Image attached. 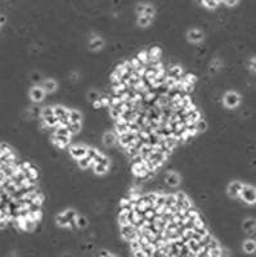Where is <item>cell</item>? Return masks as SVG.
I'll use <instances>...</instances> for the list:
<instances>
[{"instance_id": "94428289", "label": "cell", "mask_w": 256, "mask_h": 257, "mask_svg": "<svg viewBox=\"0 0 256 257\" xmlns=\"http://www.w3.org/2000/svg\"><path fill=\"white\" fill-rule=\"evenodd\" d=\"M133 256H135V257H145V255H144V252H143V249L135 251V252H133Z\"/></svg>"}, {"instance_id": "8992f818", "label": "cell", "mask_w": 256, "mask_h": 257, "mask_svg": "<svg viewBox=\"0 0 256 257\" xmlns=\"http://www.w3.org/2000/svg\"><path fill=\"white\" fill-rule=\"evenodd\" d=\"M102 143L106 147H113L117 143V134L111 133V131L104 133L103 134V138H102Z\"/></svg>"}, {"instance_id": "8fae6325", "label": "cell", "mask_w": 256, "mask_h": 257, "mask_svg": "<svg viewBox=\"0 0 256 257\" xmlns=\"http://www.w3.org/2000/svg\"><path fill=\"white\" fill-rule=\"evenodd\" d=\"M91 161H93V158L85 156V157H83V158H80V160H77V166H79L80 170H86V168L90 166Z\"/></svg>"}, {"instance_id": "9a60e30c", "label": "cell", "mask_w": 256, "mask_h": 257, "mask_svg": "<svg viewBox=\"0 0 256 257\" xmlns=\"http://www.w3.org/2000/svg\"><path fill=\"white\" fill-rule=\"evenodd\" d=\"M67 129H68L71 135H77L83 127H81V122H77V123H70L67 126Z\"/></svg>"}, {"instance_id": "52a82bcc", "label": "cell", "mask_w": 256, "mask_h": 257, "mask_svg": "<svg viewBox=\"0 0 256 257\" xmlns=\"http://www.w3.org/2000/svg\"><path fill=\"white\" fill-rule=\"evenodd\" d=\"M188 39L193 42H198V41H202L203 40V32L202 31H198V30H189L188 31Z\"/></svg>"}, {"instance_id": "277c9868", "label": "cell", "mask_w": 256, "mask_h": 257, "mask_svg": "<svg viewBox=\"0 0 256 257\" xmlns=\"http://www.w3.org/2000/svg\"><path fill=\"white\" fill-rule=\"evenodd\" d=\"M180 181H182V179L176 172L171 171V172L165 174V184L169 185V187H178Z\"/></svg>"}, {"instance_id": "7402d4cb", "label": "cell", "mask_w": 256, "mask_h": 257, "mask_svg": "<svg viewBox=\"0 0 256 257\" xmlns=\"http://www.w3.org/2000/svg\"><path fill=\"white\" fill-rule=\"evenodd\" d=\"M117 222L118 225H126L129 224V220H128V212H118L117 215Z\"/></svg>"}, {"instance_id": "cb8c5ba5", "label": "cell", "mask_w": 256, "mask_h": 257, "mask_svg": "<svg viewBox=\"0 0 256 257\" xmlns=\"http://www.w3.org/2000/svg\"><path fill=\"white\" fill-rule=\"evenodd\" d=\"M53 138H56L59 143H62L64 147L66 145H68L70 143H71V136H64V135H57V134H54V135H52Z\"/></svg>"}, {"instance_id": "681fc988", "label": "cell", "mask_w": 256, "mask_h": 257, "mask_svg": "<svg viewBox=\"0 0 256 257\" xmlns=\"http://www.w3.org/2000/svg\"><path fill=\"white\" fill-rule=\"evenodd\" d=\"M194 87H196V85H193V84H184V91H186L188 95H190L194 91Z\"/></svg>"}, {"instance_id": "ac0fdd59", "label": "cell", "mask_w": 256, "mask_h": 257, "mask_svg": "<svg viewBox=\"0 0 256 257\" xmlns=\"http://www.w3.org/2000/svg\"><path fill=\"white\" fill-rule=\"evenodd\" d=\"M50 116H54V108H53V107L48 106V107L41 108L40 117H43V118H48V117H50Z\"/></svg>"}, {"instance_id": "db71d44e", "label": "cell", "mask_w": 256, "mask_h": 257, "mask_svg": "<svg viewBox=\"0 0 256 257\" xmlns=\"http://www.w3.org/2000/svg\"><path fill=\"white\" fill-rule=\"evenodd\" d=\"M190 207H193V203H192V201H190L188 197H187V198L183 201V208L184 210H188V208H190Z\"/></svg>"}, {"instance_id": "484cf974", "label": "cell", "mask_w": 256, "mask_h": 257, "mask_svg": "<svg viewBox=\"0 0 256 257\" xmlns=\"http://www.w3.org/2000/svg\"><path fill=\"white\" fill-rule=\"evenodd\" d=\"M77 225H79V228H81V229L88 228V226H89V220H88V217H85V216H79V217H77Z\"/></svg>"}, {"instance_id": "f5cc1de1", "label": "cell", "mask_w": 256, "mask_h": 257, "mask_svg": "<svg viewBox=\"0 0 256 257\" xmlns=\"http://www.w3.org/2000/svg\"><path fill=\"white\" fill-rule=\"evenodd\" d=\"M209 247H210V249L220 247V243H219V240H217V239H215V238H211V240L209 242Z\"/></svg>"}, {"instance_id": "4316f807", "label": "cell", "mask_w": 256, "mask_h": 257, "mask_svg": "<svg viewBox=\"0 0 256 257\" xmlns=\"http://www.w3.org/2000/svg\"><path fill=\"white\" fill-rule=\"evenodd\" d=\"M45 122H46V126H56V125L59 123V117L57 116H50L48 118H44Z\"/></svg>"}, {"instance_id": "f907efd6", "label": "cell", "mask_w": 256, "mask_h": 257, "mask_svg": "<svg viewBox=\"0 0 256 257\" xmlns=\"http://www.w3.org/2000/svg\"><path fill=\"white\" fill-rule=\"evenodd\" d=\"M0 148H2V149H0V156H2V154H7V153L12 152V150H10V147L8 144H5V143H2Z\"/></svg>"}, {"instance_id": "d590c367", "label": "cell", "mask_w": 256, "mask_h": 257, "mask_svg": "<svg viewBox=\"0 0 256 257\" xmlns=\"http://www.w3.org/2000/svg\"><path fill=\"white\" fill-rule=\"evenodd\" d=\"M165 201H166V194H165V193L159 194V197H157V199H156V202H155V205L162 207V206H165Z\"/></svg>"}, {"instance_id": "3957f363", "label": "cell", "mask_w": 256, "mask_h": 257, "mask_svg": "<svg viewBox=\"0 0 256 257\" xmlns=\"http://www.w3.org/2000/svg\"><path fill=\"white\" fill-rule=\"evenodd\" d=\"M86 148H88V145H84V144H73L72 147L70 148V154L71 157L73 158V160H80V158H83L86 156Z\"/></svg>"}, {"instance_id": "ffe728a7", "label": "cell", "mask_w": 256, "mask_h": 257, "mask_svg": "<svg viewBox=\"0 0 256 257\" xmlns=\"http://www.w3.org/2000/svg\"><path fill=\"white\" fill-rule=\"evenodd\" d=\"M196 129H197L198 133H205V131L207 130V122L203 120V117L200 118L198 121L196 122Z\"/></svg>"}, {"instance_id": "d6986e66", "label": "cell", "mask_w": 256, "mask_h": 257, "mask_svg": "<svg viewBox=\"0 0 256 257\" xmlns=\"http://www.w3.org/2000/svg\"><path fill=\"white\" fill-rule=\"evenodd\" d=\"M153 21V17H145V15H142V17L138 18L137 23L140 26V27H147L151 25V22Z\"/></svg>"}, {"instance_id": "e575fe53", "label": "cell", "mask_w": 256, "mask_h": 257, "mask_svg": "<svg viewBox=\"0 0 256 257\" xmlns=\"http://www.w3.org/2000/svg\"><path fill=\"white\" fill-rule=\"evenodd\" d=\"M189 252H190V248L188 247V244L186 243V244H183L182 247H180V252H179V256H180V257H188Z\"/></svg>"}, {"instance_id": "816d5d0a", "label": "cell", "mask_w": 256, "mask_h": 257, "mask_svg": "<svg viewBox=\"0 0 256 257\" xmlns=\"http://www.w3.org/2000/svg\"><path fill=\"white\" fill-rule=\"evenodd\" d=\"M144 9H145V5L144 4H138L137 8H135V12H137V14L139 15V17H142V15L144 14Z\"/></svg>"}, {"instance_id": "f546056e", "label": "cell", "mask_w": 256, "mask_h": 257, "mask_svg": "<svg viewBox=\"0 0 256 257\" xmlns=\"http://www.w3.org/2000/svg\"><path fill=\"white\" fill-rule=\"evenodd\" d=\"M98 153H99V149L95 148V147H89L88 145V148H86V156L90 157V158H94Z\"/></svg>"}, {"instance_id": "11a10c76", "label": "cell", "mask_w": 256, "mask_h": 257, "mask_svg": "<svg viewBox=\"0 0 256 257\" xmlns=\"http://www.w3.org/2000/svg\"><path fill=\"white\" fill-rule=\"evenodd\" d=\"M40 80H41V75L39 72H34L31 75V81H32V83H39Z\"/></svg>"}, {"instance_id": "ba28073f", "label": "cell", "mask_w": 256, "mask_h": 257, "mask_svg": "<svg viewBox=\"0 0 256 257\" xmlns=\"http://www.w3.org/2000/svg\"><path fill=\"white\" fill-rule=\"evenodd\" d=\"M135 232V226L131 225V224H126V225H120V235H121V239H124L126 235H129L130 233Z\"/></svg>"}, {"instance_id": "60d3db41", "label": "cell", "mask_w": 256, "mask_h": 257, "mask_svg": "<svg viewBox=\"0 0 256 257\" xmlns=\"http://www.w3.org/2000/svg\"><path fill=\"white\" fill-rule=\"evenodd\" d=\"M187 131H188L190 135H193V136H196V135L198 134L197 129H196V123H188L187 125Z\"/></svg>"}, {"instance_id": "9c48e42d", "label": "cell", "mask_w": 256, "mask_h": 257, "mask_svg": "<svg viewBox=\"0 0 256 257\" xmlns=\"http://www.w3.org/2000/svg\"><path fill=\"white\" fill-rule=\"evenodd\" d=\"M56 221H57V225L61 226V228H68L70 229V220L64 216V214H58L56 216Z\"/></svg>"}, {"instance_id": "680465c9", "label": "cell", "mask_w": 256, "mask_h": 257, "mask_svg": "<svg viewBox=\"0 0 256 257\" xmlns=\"http://www.w3.org/2000/svg\"><path fill=\"white\" fill-rule=\"evenodd\" d=\"M98 255L102 256V257H107V256H113L110 251H107V249H101L99 252H98Z\"/></svg>"}, {"instance_id": "d4e9b609", "label": "cell", "mask_w": 256, "mask_h": 257, "mask_svg": "<svg viewBox=\"0 0 256 257\" xmlns=\"http://www.w3.org/2000/svg\"><path fill=\"white\" fill-rule=\"evenodd\" d=\"M202 4H203L207 9H216L217 7H219L220 2H217V0H203Z\"/></svg>"}, {"instance_id": "603a6c76", "label": "cell", "mask_w": 256, "mask_h": 257, "mask_svg": "<svg viewBox=\"0 0 256 257\" xmlns=\"http://www.w3.org/2000/svg\"><path fill=\"white\" fill-rule=\"evenodd\" d=\"M148 54L151 56V58H157V59H160V58H161V54H162V50H161L159 46H152V48L149 49Z\"/></svg>"}, {"instance_id": "6da1fadb", "label": "cell", "mask_w": 256, "mask_h": 257, "mask_svg": "<svg viewBox=\"0 0 256 257\" xmlns=\"http://www.w3.org/2000/svg\"><path fill=\"white\" fill-rule=\"evenodd\" d=\"M239 199L243 201L246 205H255L256 202V190L254 187L247 184H243V187L239 192Z\"/></svg>"}, {"instance_id": "7bdbcfd3", "label": "cell", "mask_w": 256, "mask_h": 257, "mask_svg": "<svg viewBox=\"0 0 256 257\" xmlns=\"http://www.w3.org/2000/svg\"><path fill=\"white\" fill-rule=\"evenodd\" d=\"M147 195H148V198H149V202H151V205L152 206H155V202L157 199V197H159V193L156 192H149V193H147Z\"/></svg>"}, {"instance_id": "5b68a950", "label": "cell", "mask_w": 256, "mask_h": 257, "mask_svg": "<svg viewBox=\"0 0 256 257\" xmlns=\"http://www.w3.org/2000/svg\"><path fill=\"white\" fill-rule=\"evenodd\" d=\"M44 95H45V91L43 90L41 87L35 86L30 90V98H31V100L35 102V103H40L43 99H44Z\"/></svg>"}, {"instance_id": "ab89813d", "label": "cell", "mask_w": 256, "mask_h": 257, "mask_svg": "<svg viewBox=\"0 0 256 257\" xmlns=\"http://www.w3.org/2000/svg\"><path fill=\"white\" fill-rule=\"evenodd\" d=\"M137 218H138V216H137V214L131 210V211H129L128 212V220H129V224H131V225H134V222L137 221Z\"/></svg>"}, {"instance_id": "4fadbf2b", "label": "cell", "mask_w": 256, "mask_h": 257, "mask_svg": "<svg viewBox=\"0 0 256 257\" xmlns=\"http://www.w3.org/2000/svg\"><path fill=\"white\" fill-rule=\"evenodd\" d=\"M81 120H83L81 113L79 111H75V109H71V112H70V122L71 123H77V122H81Z\"/></svg>"}, {"instance_id": "4dcf8cb0", "label": "cell", "mask_w": 256, "mask_h": 257, "mask_svg": "<svg viewBox=\"0 0 256 257\" xmlns=\"http://www.w3.org/2000/svg\"><path fill=\"white\" fill-rule=\"evenodd\" d=\"M255 224H256V222H255V218L248 217L247 220L242 224V228H243V230H247V229H250V228H254Z\"/></svg>"}, {"instance_id": "03108f58", "label": "cell", "mask_w": 256, "mask_h": 257, "mask_svg": "<svg viewBox=\"0 0 256 257\" xmlns=\"http://www.w3.org/2000/svg\"><path fill=\"white\" fill-rule=\"evenodd\" d=\"M5 21H7V18H5L4 15H2V17H0V22H2V26L4 25V22H5Z\"/></svg>"}, {"instance_id": "2e32d148", "label": "cell", "mask_w": 256, "mask_h": 257, "mask_svg": "<svg viewBox=\"0 0 256 257\" xmlns=\"http://www.w3.org/2000/svg\"><path fill=\"white\" fill-rule=\"evenodd\" d=\"M94 174L95 175H104L108 172V167L104 166V165H102V163H95L94 165Z\"/></svg>"}, {"instance_id": "f35d334b", "label": "cell", "mask_w": 256, "mask_h": 257, "mask_svg": "<svg viewBox=\"0 0 256 257\" xmlns=\"http://www.w3.org/2000/svg\"><path fill=\"white\" fill-rule=\"evenodd\" d=\"M130 162H131V165H142V163L144 162V160H143V157H142V154L139 153V154L133 157L131 160H130Z\"/></svg>"}, {"instance_id": "8d00e7d4", "label": "cell", "mask_w": 256, "mask_h": 257, "mask_svg": "<svg viewBox=\"0 0 256 257\" xmlns=\"http://www.w3.org/2000/svg\"><path fill=\"white\" fill-rule=\"evenodd\" d=\"M108 116H110V118H112L113 121H116V120H118L120 118V112L118 111H116V109H113V108H110V111H108Z\"/></svg>"}, {"instance_id": "e0dca14e", "label": "cell", "mask_w": 256, "mask_h": 257, "mask_svg": "<svg viewBox=\"0 0 256 257\" xmlns=\"http://www.w3.org/2000/svg\"><path fill=\"white\" fill-rule=\"evenodd\" d=\"M53 108H54V116L57 117H62L70 112V109H66L63 106H54Z\"/></svg>"}, {"instance_id": "91938a15", "label": "cell", "mask_w": 256, "mask_h": 257, "mask_svg": "<svg viewBox=\"0 0 256 257\" xmlns=\"http://www.w3.org/2000/svg\"><path fill=\"white\" fill-rule=\"evenodd\" d=\"M175 197H176V199H180V201H184L187 198V194L184 193V192H178L175 193Z\"/></svg>"}, {"instance_id": "7c38bea8", "label": "cell", "mask_w": 256, "mask_h": 257, "mask_svg": "<svg viewBox=\"0 0 256 257\" xmlns=\"http://www.w3.org/2000/svg\"><path fill=\"white\" fill-rule=\"evenodd\" d=\"M256 249V244H255V240L251 239H247L246 242L243 243V251L246 253H254Z\"/></svg>"}, {"instance_id": "6125c7cd", "label": "cell", "mask_w": 256, "mask_h": 257, "mask_svg": "<svg viewBox=\"0 0 256 257\" xmlns=\"http://www.w3.org/2000/svg\"><path fill=\"white\" fill-rule=\"evenodd\" d=\"M93 108H94V109H101V108H103V106H102V103L99 102V99L95 100V102H93Z\"/></svg>"}, {"instance_id": "7dc6e473", "label": "cell", "mask_w": 256, "mask_h": 257, "mask_svg": "<svg viewBox=\"0 0 256 257\" xmlns=\"http://www.w3.org/2000/svg\"><path fill=\"white\" fill-rule=\"evenodd\" d=\"M27 208H29V211L30 212H37V211H40L41 210V206L40 205H37L36 202H32V203L27 207Z\"/></svg>"}, {"instance_id": "5bb4252c", "label": "cell", "mask_w": 256, "mask_h": 257, "mask_svg": "<svg viewBox=\"0 0 256 257\" xmlns=\"http://www.w3.org/2000/svg\"><path fill=\"white\" fill-rule=\"evenodd\" d=\"M102 48H103V40L101 37H97V39H93L90 41V45H89L90 50H99Z\"/></svg>"}, {"instance_id": "c3c4849f", "label": "cell", "mask_w": 256, "mask_h": 257, "mask_svg": "<svg viewBox=\"0 0 256 257\" xmlns=\"http://www.w3.org/2000/svg\"><path fill=\"white\" fill-rule=\"evenodd\" d=\"M220 256H221V248L220 247L210 249V257H220Z\"/></svg>"}, {"instance_id": "30bf717a", "label": "cell", "mask_w": 256, "mask_h": 257, "mask_svg": "<svg viewBox=\"0 0 256 257\" xmlns=\"http://www.w3.org/2000/svg\"><path fill=\"white\" fill-rule=\"evenodd\" d=\"M44 91H46L48 94H52V93H54L57 90V87H58V85H57V83L56 81H53V80H46V81H44Z\"/></svg>"}, {"instance_id": "be15d7a7", "label": "cell", "mask_w": 256, "mask_h": 257, "mask_svg": "<svg viewBox=\"0 0 256 257\" xmlns=\"http://www.w3.org/2000/svg\"><path fill=\"white\" fill-rule=\"evenodd\" d=\"M192 239H194L196 242H200V240L202 239V237H201V235H200L198 233H196V232L193 230V235H192Z\"/></svg>"}, {"instance_id": "ee69618b", "label": "cell", "mask_w": 256, "mask_h": 257, "mask_svg": "<svg viewBox=\"0 0 256 257\" xmlns=\"http://www.w3.org/2000/svg\"><path fill=\"white\" fill-rule=\"evenodd\" d=\"M88 99L93 103V102H95V100H98L99 99V93L98 91H90L89 94H88Z\"/></svg>"}, {"instance_id": "b9f144b4", "label": "cell", "mask_w": 256, "mask_h": 257, "mask_svg": "<svg viewBox=\"0 0 256 257\" xmlns=\"http://www.w3.org/2000/svg\"><path fill=\"white\" fill-rule=\"evenodd\" d=\"M129 131H130V133L138 134L139 131H140V126H139V125H137L135 122H129Z\"/></svg>"}, {"instance_id": "1f68e13d", "label": "cell", "mask_w": 256, "mask_h": 257, "mask_svg": "<svg viewBox=\"0 0 256 257\" xmlns=\"http://www.w3.org/2000/svg\"><path fill=\"white\" fill-rule=\"evenodd\" d=\"M156 90H157V94H159V95H167V93H169L170 89L166 86V84H162L160 86H157Z\"/></svg>"}, {"instance_id": "9f6ffc18", "label": "cell", "mask_w": 256, "mask_h": 257, "mask_svg": "<svg viewBox=\"0 0 256 257\" xmlns=\"http://www.w3.org/2000/svg\"><path fill=\"white\" fill-rule=\"evenodd\" d=\"M223 3H224L227 7H236L239 2H238V0H224Z\"/></svg>"}, {"instance_id": "f1b7e54d", "label": "cell", "mask_w": 256, "mask_h": 257, "mask_svg": "<svg viewBox=\"0 0 256 257\" xmlns=\"http://www.w3.org/2000/svg\"><path fill=\"white\" fill-rule=\"evenodd\" d=\"M175 202H176L175 194H166V201H165V206L166 207H170L172 205H175Z\"/></svg>"}, {"instance_id": "e7e4bbea", "label": "cell", "mask_w": 256, "mask_h": 257, "mask_svg": "<svg viewBox=\"0 0 256 257\" xmlns=\"http://www.w3.org/2000/svg\"><path fill=\"white\" fill-rule=\"evenodd\" d=\"M175 207H176L178 210H183V201L176 199V202H175Z\"/></svg>"}, {"instance_id": "f6af8a7d", "label": "cell", "mask_w": 256, "mask_h": 257, "mask_svg": "<svg viewBox=\"0 0 256 257\" xmlns=\"http://www.w3.org/2000/svg\"><path fill=\"white\" fill-rule=\"evenodd\" d=\"M57 135H64V136H71V134H70V131H68V129L67 127H64V126H61L59 129H57V133H56Z\"/></svg>"}, {"instance_id": "d6a6232c", "label": "cell", "mask_w": 256, "mask_h": 257, "mask_svg": "<svg viewBox=\"0 0 256 257\" xmlns=\"http://www.w3.org/2000/svg\"><path fill=\"white\" fill-rule=\"evenodd\" d=\"M129 248H130V251H131V252H135V251H138V249H142L140 244H139V242H138V239L129 242Z\"/></svg>"}, {"instance_id": "44dd1931", "label": "cell", "mask_w": 256, "mask_h": 257, "mask_svg": "<svg viewBox=\"0 0 256 257\" xmlns=\"http://www.w3.org/2000/svg\"><path fill=\"white\" fill-rule=\"evenodd\" d=\"M187 244H188V247L190 248V251H192V252H194L196 256H197V253L201 251V247L198 245V242H196L194 239H189L188 242H187Z\"/></svg>"}, {"instance_id": "bcb514c9", "label": "cell", "mask_w": 256, "mask_h": 257, "mask_svg": "<svg viewBox=\"0 0 256 257\" xmlns=\"http://www.w3.org/2000/svg\"><path fill=\"white\" fill-rule=\"evenodd\" d=\"M229 187H232L234 190H237V192L239 193V192H241V189H242V187H243V184L241 181H232L229 184Z\"/></svg>"}, {"instance_id": "6f0895ef", "label": "cell", "mask_w": 256, "mask_h": 257, "mask_svg": "<svg viewBox=\"0 0 256 257\" xmlns=\"http://www.w3.org/2000/svg\"><path fill=\"white\" fill-rule=\"evenodd\" d=\"M184 226H186V229H193L194 228V221H192V220H187L184 221Z\"/></svg>"}, {"instance_id": "7a4b0ae2", "label": "cell", "mask_w": 256, "mask_h": 257, "mask_svg": "<svg viewBox=\"0 0 256 257\" xmlns=\"http://www.w3.org/2000/svg\"><path fill=\"white\" fill-rule=\"evenodd\" d=\"M239 104V95L234 91H228L224 95V106L229 109L236 108Z\"/></svg>"}, {"instance_id": "83f0119b", "label": "cell", "mask_w": 256, "mask_h": 257, "mask_svg": "<svg viewBox=\"0 0 256 257\" xmlns=\"http://www.w3.org/2000/svg\"><path fill=\"white\" fill-rule=\"evenodd\" d=\"M142 249H143V252H144L145 257H147V256H151V257H152V255H153V251L156 249V247H155V244L149 243V244H147L145 247H143Z\"/></svg>"}, {"instance_id": "74e56055", "label": "cell", "mask_w": 256, "mask_h": 257, "mask_svg": "<svg viewBox=\"0 0 256 257\" xmlns=\"http://www.w3.org/2000/svg\"><path fill=\"white\" fill-rule=\"evenodd\" d=\"M155 14V8L153 5H145V9H144V14L145 17H153Z\"/></svg>"}, {"instance_id": "836d02e7", "label": "cell", "mask_w": 256, "mask_h": 257, "mask_svg": "<svg viewBox=\"0 0 256 257\" xmlns=\"http://www.w3.org/2000/svg\"><path fill=\"white\" fill-rule=\"evenodd\" d=\"M63 214H64V216H66V217L68 218L70 221H71V220H73V218H76V217H77V215H76V211H75L73 208H68V210H66V211H64Z\"/></svg>"}]
</instances>
